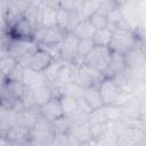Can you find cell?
I'll return each mask as SVG.
<instances>
[{
  "mask_svg": "<svg viewBox=\"0 0 146 146\" xmlns=\"http://www.w3.org/2000/svg\"><path fill=\"white\" fill-rule=\"evenodd\" d=\"M31 91H32V95L34 97V100H35V103H36V105L39 107L41 105H43L44 103H47L49 99H51L54 96H57L55 88L50 83L41 84V86L36 87L35 89H33Z\"/></svg>",
  "mask_w": 146,
  "mask_h": 146,
  "instance_id": "4fadbf2b",
  "label": "cell"
},
{
  "mask_svg": "<svg viewBox=\"0 0 146 146\" xmlns=\"http://www.w3.org/2000/svg\"><path fill=\"white\" fill-rule=\"evenodd\" d=\"M136 33H137L138 39H139L144 44H146V25L139 27V29L136 31Z\"/></svg>",
  "mask_w": 146,
  "mask_h": 146,
  "instance_id": "cb8c5ba5",
  "label": "cell"
},
{
  "mask_svg": "<svg viewBox=\"0 0 146 146\" xmlns=\"http://www.w3.org/2000/svg\"><path fill=\"white\" fill-rule=\"evenodd\" d=\"M98 88H99V92H100L104 105L115 104L116 98L121 91V87L117 84V82L114 79L105 78L98 84Z\"/></svg>",
  "mask_w": 146,
  "mask_h": 146,
  "instance_id": "ba28073f",
  "label": "cell"
},
{
  "mask_svg": "<svg viewBox=\"0 0 146 146\" xmlns=\"http://www.w3.org/2000/svg\"><path fill=\"white\" fill-rule=\"evenodd\" d=\"M17 64H18V62H17V59L15 57L9 55L8 52L2 51L1 62H0V68H1V73H2V79H6L10 74V72L15 68V66Z\"/></svg>",
  "mask_w": 146,
  "mask_h": 146,
  "instance_id": "d6986e66",
  "label": "cell"
},
{
  "mask_svg": "<svg viewBox=\"0 0 146 146\" xmlns=\"http://www.w3.org/2000/svg\"><path fill=\"white\" fill-rule=\"evenodd\" d=\"M104 112L108 122H116L122 119V107L115 104L104 105Z\"/></svg>",
  "mask_w": 146,
  "mask_h": 146,
  "instance_id": "ffe728a7",
  "label": "cell"
},
{
  "mask_svg": "<svg viewBox=\"0 0 146 146\" xmlns=\"http://www.w3.org/2000/svg\"><path fill=\"white\" fill-rule=\"evenodd\" d=\"M112 55V50L110 47L105 46H95L94 49L88 54L83 64L88 65L91 68H95L102 73H105L110 58Z\"/></svg>",
  "mask_w": 146,
  "mask_h": 146,
  "instance_id": "7a4b0ae2",
  "label": "cell"
},
{
  "mask_svg": "<svg viewBox=\"0 0 146 146\" xmlns=\"http://www.w3.org/2000/svg\"><path fill=\"white\" fill-rule=\"evenodd\" d=\"M42 6H50V7H59V0H36Z\"/></svg>",
  "mask_w": 146,
  "mask_h": 146,
  "instance_id": "d4e9b609",
  "label": "cell"
},
{
  "mask_svg": "<svg viewBox=\"0 0 146 146\" xmlns=\"http://www.w3.org/2000/svg\"><path fill=\"white\" fill-rule=\"evenodd\" d=\"M113 32H114V30L110 26L103 27V29H97L92 36V41L95 42L96 46L108 47L111 43L112 36H113Z\"/></svg>",
  "mask_w": 146,
  "mask_h": 146,
  "instance_id": "2e32d148",
  "label": "cell"
},
{
  "mask_svg": "<svg viewBox=\"0 0 146 146\" xmlns=\"http://www.w3.org/2000/svg\"><path fill=\"white\" fill-rule=\"evenodd\" d=\"M68 32L60 27L58 24L50 27H39L33 36V41L38 44H48V43H60Z\"/></svg>",
  "mask_w": 146,
  "mask_h": 146,
  "instance_id": "277c9868",
  "label": "cell"
},
{
  "mask_svg": "<svg viewBox=\"0 0 146 146\" xmlns=\"http://www.w3.org/2000/svg\"><path fill=\"white\" fill-rule=\"evenodd\" d=\"M36 31V27L23 15L21 18H18L6 32L13 38L17 39H25V40H33L34 33Z\"/></svg>",
  "mask_w": 146,
  "mask_h": 146,
  "instance_id": "5b68a950",
  "label": "cell"
},
{
  "mask_svg": "<svg viewBox=\"0 0 146 146\" xmlns=\"http://www.w3.org/2000/svg\"><path fill=\"white\" fill-rule=\"evenodd\" d=\"M140 40L137 36L136 31L130 27H117L113 32V36L110 43V49L112 51L125 54L132 49Z\"/></svg>",
  "mask_w": 146,
  "mask_h": 146,
  "instance_id": "6da1fadb",
  "label": "cell"
},
{
  "mask_svg": "<svg viewBox=\"0 0 146 146\" xmlns=\"http://www.w3.org/2000/svg\"><path fill=\"white\" fill-rule=\"evenodd\" d=\"M18 2H22V3H25V5H31L32 2H34V0H16Z\"/></svg>",
  "mask_w": 146,
  "mask_h": 146,
  "instance_id": "4316f807",
  "label": "cell"
},
{
  "mask_svg": "<svg viewBox=\"0 0 146 146\" xmlns=\"http://www.w3.org/2000/svg\"><path fill=\"white\" fill-rule=\"evenodd\" d=\"M52 60L54 59L50 57L49 54H47L43 49L38 47L33 51H31L30 54L24 56L18 63L23 67H27V68H32V70H35L39 72H43Z\"/></svg>",
  "mask_w": 146,
  "mask_h": 146,
  "instance_id": "3957f363",
  "label": "cell"
},
{
  "mask_svg": "<svg viewBox=\"0 0 146 146\" xmlns=\"http://www.w3.org/2000/svg\"><path fill=\"white\" fill-rule=\"evenodd\" d=\"M58 8L50 6H42L41 9V26L50 27L57 25Z\"/></svg>",
  "mask_w": 146,
  "mask_h": 146,
  "instance_id": "9a60e30c",
  "label": "cell"
},
{
  "mask_svg": "<svg viewBox=\"0 0 146 146\" xmlns=\"http://www.w3.org/2000/svg\"><path fill=\"white\" fill-rule=\"evenodd\" d=\"M95 46L96 44L92 41V39H83V40H80L79 41V47H78V56H76V60H75L74 64H83L86 57L94 49Z\"/></svg>",
  "mask_w": 146,
  "mask_h": 146,
  "instance_id": "ac0fdd59",
  "label": "cell"
},
{
  "mask_svg": "<svg viewBox=\"0 0 146 146\" xmlns=\"http://www.w3.org/2000/svg\"><path fill=\"white\" fill-rule=\"evenodd\" d=\"M89 19L91 21V23L95 25L96 29H103V27H107L108 26V17L107 14L100 9H98L95 14H92Z\"/></svg>",
  "mask_w": 146,
  "mask_h": 146,
  "instance_id": "44dd1931",
  "label": "cell"
},
{
  "mask_svg": "<svg viewBox=\"0 0 146 146\" xmlns=\"http://www.w3.org/2000/svg\"><path fill=\"white\" fill-rule=\"evenodd\" d=\"M139 121L141 122V124L146 125V108L140 110V114H139Z\"/></svg>",
  "mask_w": 146,
  "mask_h": 146,
  "instance_id": "484cf974",
  "label": "cell"
},
{
  "mask_svg": "<svg viewBox=\"0 0 146 146\" xmlns=\"http://www.w3.org/2000/svg\"><path fill=\"white\" fill-rule=\"evenodd\" d=\"M96 27L95 25L91 23V21L89 18H83L81 19L78 25L72 30V33L79 39V40H83V39H92L95 32H96Z\"/></svg>",
  "mask_w": 146,
  "mask_h": 146,
  "instance_id": "5bb4252c",
  "label": "cell"
},
{
  "mask_svg": "<svg viewBox=\"0 0 146 146\" xmlns=\"http://www.w3.org/2000/svg\"><path fill=\"white\" fill-rule=\"evenodd\" d=\"M83 1L84 0H59V8L80 11Z\"/></svg>",
  "mask_w": 146,
  "mask_h": 146,
  "instance_id": "603a6c76",
  "label": "cell"
},
{
  "mask_svg": "<svg viewBox=\"0 0 146 146\" xmlns=\"http://www.w3.org/2000/svg\"><path fill=\"white\" fill-rule=\"evenodd\" d=\"M22 82L30 90H33L36 87L41 86V84L49 83L47 81L43 72H39V71H35V70H32V68H27V67H24Z\"/></svg>",
  "mask_w": 146,
  "mask_h": 146,
  "instance_id": "7c38bea8",
  "label": "cell"
},
{
  "mask_svg": "<svg viewBox=\"0 0 146 146\" xmlns=\"http://www.w3.org/2000/svg\"><path fill=\"white\" fill-rule=\"evenodd\" d=\"M82 100L91 111L104 106V103H103V99L99 92V88L97 84H94V86H90L83 89Z\"/></svg>",
  "mask_w": 146,
  "mask_h": 146,
  "instance_id": "8fae6325",
  "label": "cell"
},
{
  "mask_svg": "<svg viewBox=\"0 0 146 146\" xmlns=\"http://www.w3.org/2000/svg\"><path fill=\"white\" fill-rule=\"evenodd\" d=\"M39 108H40L41 115L51 122H54L65 115L59 96H54L51 99H49L47 103L41 105Z\"/></svg>",
  "mask_w": 146,
  "mask_h": 146,
  "instance_id": "9c48e42d",
  "label": "cell"
},
{
  "mask_svg": "<svg viewBox=\"0 0 146 146\" xmlns=\"http://www.w3.org/2000/svg\"><path fill=\"white\" fill-rule=\"evenodd\" d=\"M65 65V62L62 60V59H56V60H52L48 66L47 68L43 71V74L47 79V81L50 83V84H54L55 81L57 80L63 66Z\"/></svg>",
  "mask_w": 146,
  "mask_h": 146,
  "instance_id": "e0dca14e",
  "label": "cell"
},
{
  "mask_svg": "<svg viewBox=\"0 0 146 146\" xmlns=\"http://www.w3.org/2000/svg\"><path fill=\"white\" fill-rule=\"evenodd\" d=\"M79 39L72 33L68 32L66 36L60 42V59L68 64H74L78 56Z\"/></svg>",
  "mask_w": 146,
  "mask_h": 146,
  "instance_id": "8992f818",
  "label": "cell"
},
{
  "mask_svg": "<svg viewBox=\"0 0 146 146\" xmlns=\"http://www.w3.org/2000/svg\"><path fill=\"white\" fill-rule=\"evenodd\" d=\"M127 71H128V64H127V59H125L124 54L112 51L107 68L104 73L105 78L115 79V78L122 75L123 73H125Z\"/></svg>",
  "mask_w": 146,
  "mask_h": 146,
  "instance_id": "52a82bcc",
  "label": "cell"
},
{
  "mask_svg": "<svg viewBox=\"0 0 146 146\" xmlns=\"http://www.w3.org/2000/svg\"><path fill=\"white\" fill-rule=\"evenodd\" d=\"M39 48L43 49L47 54L50 55V57L56 60L60 59V43H48V44H38Z\"/></svg>",
  "mask_w": 146,
  "mask_h": 146,
  "instance_id": "7402d4cb",
  "label": "cell"
},
{
  "mask_svg": "<svg viewBox=\"0 0 146 146\" xmlns=\"http://www.w3.org/2000/svg\"><path fill=\"white\" fill-rule=\"evenodd\" d=\"M81 16L79 11L75 10H67L58 7V17H57V24L65 29L67 32H72V30L78 25V23L81 21Z\"/></svg>",
  "mask_w": 146,
  "mask_h": 146,
  "instance_id": "30bf717a",
  "label": "cell"
}]
</instances>
